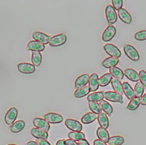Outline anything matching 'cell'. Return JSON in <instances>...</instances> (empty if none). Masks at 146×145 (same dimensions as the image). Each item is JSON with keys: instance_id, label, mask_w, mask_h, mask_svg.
Listing matches in <instances>:
<instances>
[{"instance_id": "obj_25", "label": "cell", "mask_w": 146, "mask_h": 145, "mask_svg": "<svg viewBox=\"0 0 146 145\" xmlns=\"http://www.w3.org/2000/svg\"><path fill=\"white\" fill-rule=\"evenodd\" d=\"M99 105H100V108H101L102 110H103L107 116H111L112 115L113 112V107L109 102L105 100H102V101L99 102Z\"/></svg>"}, {"instance_id": "obj_10", "label": "cell", "mask_w": 146, "mask_h": 145, "mask_svg": "<svg viewBox=\"0 0 146 145\" xmlns=\"http://www.w3.org/2000/svg\"><path fill=\"white\" fill-rule=\"evenodd\" d=\"M33 38L35 40V41L39 42L43 44H49L51 37L50 36L46 35L42 32H35L33 34Z\"/></svg>"}, {"instance_id": "obj_19", "label": "cell", "mask_w": 146, "mask_h": 145, "mask_svg": "<svg viewBox=\"0 0 146 145\" xmlns=\"http://www.w3.org/2000/svg\"><path fill=\"white\" fill-rule=\"evenodd\" d=\"M119 58L110 57L105 59L102 61V65L104 68L110 69L111 68H113V67H116V65L119 63Z\"/></svg>"}, {"instance_id": "obj_3", "label": "cell", "mask_w": 146, "mask_h": 145, "mask_svg": "<svg viewBox=\"0 0 146 145\" xmlns=\"http://www.w3.org/2000/svg\"><path fill=\"white\" fill-rule=\"evenodd\" d=\"M105 13L107 22L109 25H113L116 23L117 20V15L113 6H111V5L107 6L105 10Z\"/></svg>"}, {"instance_id": "obj_27", "label": "cell", "mask_w": 146, "mask_h": 145, "mask_svg": "<svg viewBox=\"0 0 146 145\" xmlns=\"http://www.w3.org/2000/svg\"><path fill=\"white\" fill-rule=\"evenodd\" d=\"M109 73L112 75V76H113V78H115L119 80L124 78V72L117 67H113L109 69Z\"/></svg>"}, {"instance_id": "obj_4", "label": "cell", "mask_w": 146, "mask_h": 145, "mask_svg": "<svg viewBox=\"0 0 146 145\" xmlns=\"http://www.w3.org/2000/svg\"><path fill=\"white\" fill-rule=\"evenodd\" d=\"M17 116H18V110L16 108L13 107V108L8 110V111L7 112L6 115H5V122H6L7 125H13L15 123V120H16Z\"/></svg>"}, {"instance_id": "obj_2", "label": "cell", "mask_w": 146, "mask_h": 145, "mask_svg": "<svg viewBox=\"0 0 146 145\" xmlns=\"http://www.w3.org/2000/svg\"><path fill=\"white\" fill-rule=\"evenodd\" d=\"M66 35L64 34V33H62V34L53 36L49 42V45L53 46V47H57V46L63 45L66 42Z\"/></svg>"}, {"instance_id": "obj_18", "label": "cell", "mask_w": 146, "mask_h": 145, "mask_svg": "<svg viewBox=\"0 0 146 145\" xmlns=\"http://www.w3.org/2000/svg\"><path fill=\"white\" fill-rule=\"evenodd\" d=\"M122 90L124 93L125 96L127 97L128 100H131L133 98H135V92H134L133 89L129 83L127 82H124L122 83Z\"/></svg>"}, {"instance_id": "obj_21", "label": "cell", "mask_w": 146, "mask_h": 145, "mask_svg": "<svg viewBox=\"0 0 146 145\" xmlns=\"http://www.w3.org/2000/svg\"><path fill=\"white\" fill-rule=\"evenodd\" d=\"M124 75L127 77V78L129 79L131 81L133 82H137L139 80V74L134 70L133 69L131 68H127L124 71Z\"/></svg>"}, {"instance_id": "obj_30", "label": "cell", "mask_w": 146, "mask_h": 145, "mask_svg": "<svg viewBox=\"0 0 146 145\" xmlns=\"http://www.w3.org/2000/svg\"><path fill=\"white\" fill-rule=\"evenodd\" d=\"M97 116L95 113H88L83 115V117L81 118V122L84 124H90L92 123L96 119Z\"/></svg>"}, {"instance_id": "obj_14", "label": "cell", "mask_w": 146, "mask_h": 145, "mask_svg": "<svg viewBox=\"0 0 146 145\" xmlns=\"http://www.w3.org/2000/svg\"><path fill=\"white\" fill-rule=\"evenodd\" d=\"M89 79L90 76L88 74H83V75L80 76L75 80L74 87H75L76 89L85 87L88 83V82H89Z\"/></svg>"}, {"instance_id": "obj_36", "label": "cell", "mask_w": 146, "mask_h": 145, "mask_svg": "<svg viewBox=\"0 0 146 145\" xmlns=\"http://www.w3.org/2000/svg\"><path fill=\"white\" fill-rule=\"evenodd\" d=\"M89 107L92 113H95L96 115H99L102 113V109L100 105L96 102H89Z\"/></svg>"}, {"instance_id": "obj_42", "label": "cell", "mask_w": 146, "mask_h": 145, "mask_svg": "<svg viewBox=\"0 0 146 145\" xmlns=\"http://www.w3.org/2000/svg\"><path fill=\"white\" fill-rule=\"evenodd\" d=\"M140 103L143 106H146V94L140 98Z\"/></svg>"}, {"instance_id": "obj_15", "label": "cell", "mask_w": 146, "mask_h": 145, "mask_svg": "<svg viewBox=\"0 0 146 145\" xmlns=\"http://www.w3.org/2000/svg\"><path fill=\"white\" fill-rule=\"evenodd\" d=\"M27 48L29 51L41 52L43 51L45 49V46L44 44L34 40L30 41V42L28 43V44H27Z\"/></svg>"}, {"instance_id": "obj_46", "label": "cell", "mask_w": 146, "mask_h": 145, "mask_svg": "<svg viewBox=\"0 0 146 145\" xmlns=\"http://www.w3.org/2000/svg\"><path fill=\"white\" fill-rule=\"evenodd\" d=\"M25 145H38V144L36 143V142H34V141H29Z\"/></svg>"}, {"instance_id": "obj_44", "label": "cell", "mask_w": 146, "mask_h": 145, "mask_svg": "<svg viewBox=\"0 0 146 145\" xmlns=\"http://www.w3.org/2000/svg\"><path fill=\"white\" fill-rule=\"evenodd\" d=\"M78 144H79V145H90L89 142L86 139L80 140L78 141Z\"/></svg>"}, {"instance_id": "obj_31", "label": "cell", "mask_w": 146, "mask_h": 145, "mask_svg": "<svg viewBox=\"0 0 146 145\" xmlns=\"http://www.w3.org/2000/svg\"><path fill=\"white\" fill-rule=\"evenodd\" d=\"M32 61L34 66L38 67L40 65L42 62V55L40 52L32 51Z\"/></svg>"}, {"instance_id": "obj_5", "label": "cell", "mask_w": 146, "mask_h": 145, "mask_svg": "<svg viewBox=\"0 0 146 145\" xmlns=\"http://www.w3.org/2000/svg\"><path fill=\"white\" fill-rule=\"evenodd\" d=\"M104 50L112 57L119 58L121 57V51L117 46L112 44H107L104 46Z\"/></svg>"}, {"instance_id": "obj_45", "label": "cell", "mask_w": 146, "mask_h": 145, "mask_svg": "<svg viewBox=\"0 0 146 145\" xmlns=\"http://www.w3.org/2000/svg\"><path fill=\"white\" fill-rule=\"evenodd\" d=\"M56 145H66L65 140H60L56 143Z\"/></svg>"}, {"instance_id": "obj_28", "label": "cell", "mask_w": 146, "mask_h": 145, "mask_svg": "<svg viewBox=\"0 0 146 145\" xmlns=\"http://www.w3.org/2000/svg\"><path fill=\"white\" fill-rule=\"evenodd\" d=\"M90 92V89L89 87V85H86L85 87H83L79 89H76L74 92V96L76 98H81L83 97L86 96L87 95H88Z\"/></svg>"}, {"instance_id": "obj_37", "label": "cell", "mask_w": 146, "mask_h": 145, "mask_svg": "<svg viewBox=\"0 0 146 145\" xmlns=\"http://www.w3.org/2000/svg\"><path fill=\"white\" fill-rule=\"evenodd\" d=\"M135 38L138 41L146 40V30H142L137 32L135 35Z\"/></svg>"}, {"instance_id": "obj_13", "label": "cell", "mask_w": 146, "mask_h": 145, "mask_svg": "<svg viewBox=\"0 0 146 145\" xmlns=\"http://www.w3.org/2000/svg\"><path fill=\"white\" fill-rule=\"evenodd\" d=\"M98 74L94 73L92 74L90 76L89 79V87L90 89V91L94 92V91H97L99 87V82H98Z\"/></svg>"}, {"instance_id": "obj_9", "label": "cell", "mask_w": 146, "mask_h": 145, "mask_svg": "<svg viewBox=\"0 0 146 145\" xmlns=\"http://www.w3.org/2000/svg\"><path fill=\"white\" fill-rule=\"evenodd\" d=\"M116 34V29L114 26L109 25L106 28L102 34V40L104 42H109L114 38Z\"/></svg>"}, {"instance_id": "obj_16", "label": "cell", "mask_w": 146, "mask_h": 145, "mask_svg": "<svg viewBox=\"0 0 146 145\" xmlns=\"http://www.w3.org/2000/svg\"><path fill=\"white\" fill-rule=\"evenodd\" d=\"M118 16L119 17L121 21L124 22L126 24H130L132 22V16L130 13L124 8H121L118 10Z\"/></svg>"}, {"instance_id": "obj_35", "label": "cell", "mask_w": 146, "mask_h": 145, "mask_svg": "<svg viewBox=\"0 0 146 145\" xmlns=\"http://www.w3.org/2000/svg\"><path fill=\"white\" fill-rule=\"evenodd\" d=\"M144 88L143 85L141 84V82H137L135 87V90H134V92H135V96L137 97V98H141L143 96V92H144Z\"/></svg>"}, {"instance_id": "obj_7", "label": "cell", "mask_w": 146, "mask_h": 145, "mask_svg": "<svg viewBox=\"0 0 146 145\" xmlns=\"http://www.w3.org/2000/svg\"><path fill=\"white\" fill-rule=\"evenodd\" d=\"M65 125L72 132H81L83 129V126L81 123H80V122L71 119H68L66 120Z\"/></svg>"}, {"instance_id": "obj_22", "label": "cell", "mask_w": 146, "mask_h": 145, "mask_svg": "<svg viewBox=\"0 0 146 145\" xmlns=\"http://www.w3.org/2000/svg\"><path fill=\"white\" fill-rule=\"evenodd\" d=\"M96 134H97V136H98V139L100 140L103 141V142H108L109 138H110L108 131H107L106 129L102 128L101 127H98V129H97Z\"/></svg>"}, {"instance_id": "obj_38", "label": "cell", "mask_w": 146, "mask_h": 145, "mask_svg": "<svg viewBox=\"0 0 146 145\" xmlns=\"http://www.w3.org/2000/svg\"><path fill=\"white\" fill-rule=\"evenodd\" d=\"M113 7L115 10H119L122 8L123 1L122 0H112Z\"/></svg>"}, {"instance_id": "obj_17", "label": "cell", "mask_w": 146, "mask_h": 145, "mask_svg": "<svg viewBox=\"0 0 146 145\" xmlns=\"http://www.w3.org/2000/svg\"><path fill=\"white\" fill-rule=\"evenodd\" d=\"M31 134L37 139L46 140L48 137V134L47 132L39 128H33L31 130Z\"/></svg>"}, {"instance_id": "obj_1", "label": "cell", "mask_w": 146, "mask_h": 145, "mask_svg": "<svg viewBox=\"0 0 146 145\" xmlns=\"http://www.w3.org/2000/svg\"><path fill=\"white\" fill-rule=\"evenodd\" d=\"M124 51L126 56L132 61H138L139 60V54L133 46L130 45V44H125L124 45Z\"/></svg>"}, {"instance_id": "obj_6", "label": "cell", "mask_w": 146, "mask_h": 145, "mask_svg": "<svg viewBox=\"0 0 146 145\" xmlns=\"http://www.w3.org/2000/svg\"><path fill=\"white\" fill-rule=\"evenodd\" d=\"M44 119L47 121L48 123L57 124L60 123L63 121V117L60 115V114L55 113H49L46 114L44 116Z\"/></svg>"}, {"instance_id": "obj_11", "label": "cell", "mask_w": 146, "mask_h": 145, "mask_svg": "<svg viewBox=\"0 0 146 145\" xmlns=\"http://www.w3.org/2000/svg\"><path fill=\"white\" fill-rule=\"evenodd\" d=\"M17 68H18L19 71L23 74H32L36 70L35 66L29 63H19Z\"/></svg>"}, {"instance_id": "obj_23", "label": "cell", "mask_w": 146, "mask_h": 145, "mask_svg": "<svg viewBox=\"0 0 146 145\" xmlns=\"http://www.w3.org/2000/svg\"><path fill=\"white\" fill-rule=\"evenodd\" d=\"M103 91H99V92H94L90 94L87 98L88 102H100L103 100L105 98V95H104Z\"/></svg>"}, {"instance_id": "obj_29", "label": "cell", "mask_w": 146, "mask_h": 145, "mask_svg": "<svg viewBox=\"0 0 146 145\" xmlns=\"http://www.w3.org/2000/svg\"><path fill=\"white\" fill-rule=\"evenodd\" d=\"M111 80H112V75L110 73H106L99 78V86L106 87L111 82Z\"/></svg>"}, {"instance_id": "obj_20", "label": "cell", "mask_w": 146, "mask_h": 145, "mask_svg": "<svg viewBox=\"0 0 146 145\" xmlns=\"http://www.w3.org/2000/svg\"><path fill=\"white\" fill-rule=\"evenodd\" d=\"M25 126V121H23L22 120H19L14 123L13 125H10V130L11 132L17 134V133L21 132L23 129H24Z\"/></svg>"}, {"instance_id": "obj_43", "label": "cell", "mask_w": 146, "mask_h": 145, "mask_svg": "<svg viewBox=\"0 0 146 145\" xmlns=\"http://www.w3.org/2000/svg\"><path fill=\"white\" fill-rule=\"evenodd\" d=\"M94 145H107L106 142H103V141L100 140H95L94 142Z\"/></svg>"}, {"instance_id": "obj_39", "label": "cell", "mask_w": 146, "mask_h": 145, "mask_svg": "<svg viewBox=\"0 0 146 145\" xmlns=\"http://www.w3.org/2000/svg\"><path fill=\"white\" fill-rule=\"evenodd\" d=\"M139 76L141 84L143 85L144 88H146V72L144 70H141Z\"/></svg>"}, {"instance_id": "obj_33", "label": "cell", "mask_w": 146, "mask_h": 145, "mask_svg": "<svg viewBox=\"0 0 146 145\" xmlns=\"http://www.w3.org/2000/svg\"><path fill=\"white\" fill-rule=\"evenodd\" d=\"M124 137L120 136H115L110 138L107 143L108 145H121L124 144Z\"/></svg>"}, {"instance_id": "obj_32", "label": "cell", "mask_w": 146, "mask_h": 145, "mask_svg": "<svg viewBox=\"0 0 146 145\" xmlns=\"http://www.w3.org/2000/svg\"><path fill=\"white\" fill-rule=\"evenodd\" d=\"M69 139L72 140L74 141H79L80 140L86 139V136L81 132H71L68 134Z\"/></svg>"}, {"instance_id": "obj_40", "label": "cell", "mask_w": 146, "mask_h": 145, "mask_svg": "<svg viewBox=\"0 0 146 145\" xmlns=\"http://www.w3.org/2000/svg\"><path fill=\"white\" fill-rule=\"evenodd\" d=\"M36 142L38 145H51V144L46 140L44 139H37Z\"/></svg>"}, {"instance_id": "obj_8", "label": "cell", "mask_w": 146, "mask_h": 145, "mask_svg": "<svg viewBox=\"0 0 146 145\" xmlns=\"http://www.w3.org/2000/svg\"><path fill=\"white\" fill-rule=\"evenodd\" d=\"M105 98L107 101L113 102L123 103V97L115 91H107L104 93Z\"/></svg>"}, {"instance_id": "obj_34", "label": "cell", "mask_w": 146, "mask_h": 145, "mask_svg": "<svg viewBox=\"0 0 146 145\" xmlns=\"http://www.w3.org/2000/svg\"><path fill=\"white\" fill-rule=\"evenodd\" d=\"M140 104V98L135 97V98L130 100L129 103L128 104L127 109L129 110H132V111L133 110H135L139 108Z\"/></svg>"}, {"instance_id": "obj_26", "label": "cell", "mask_w": 146, "mask_h": 145, "mask_svg": "<svg viewBox=\"0 0 146 145\" xmlns=\"http://www.w3.org/2000/svg\"><path fill=\"white\" fill-rule=\"evenodd\" d=\"M111 86H112L113 89L115 91V92L117 93L121 96L123 94V90H122V84L121 83L120 80L118 79L115 78H112L111 80Z\"/></svg>"}, {"instance_id": "obj_47", "label": "cell", "mask_w": 146, "mask_h": 145, "mask_svg": "<svg viewBox=\"0 0 146 145\" xmlns=\"http://www.w3.org/2000/svg\"><path fill=\"white\" fill-rule=\"evenodd\" d=\"M8 145H17V144H8Z\"/></svg>"}, {"instance_id": "obj_12", "label": "cell", "mask_w": 146, "mask_h": 145, "mask_svg": "<svg viewBox=\"0 0 146 145\" xmlns=\"http://www.w3.org/2000/svg\"><path fill=\"white\" fill-rule=\"evenodd\" d=\"M33 123L36 128L43 129L47 132L50 129V124L44 119L35 118L33 120Z\"/></svg>"}, {"instance_id": "obj_24", "label": "cell", "mask_w": 146, "mask_h": 145, "mask_svg": "<svg viewBox=\"0 0 146 145\" xmlns=\"http://www.w3.org/2000/svg\"><path fill=\"white\" fill-rule=\"evenodd\" d=\"M97 119H98V123L100 125V127L106 129L108 128L109 125V119L107 117V115L105 113H101L99 114Z\"/></svg>"}, {"instance_id": "obj_41", "label": "cell", "mask_w": 146, "mask_h": 145, "mask_svg": "<svg viewBox=\"0 0 146 145\" xmlns=\"http://www.w3.org/2000/svg\"><path fill=\"white\" fill-rule=\"evenodd\" d=\"M65 143H66V145H79L78 143L76 142V141H74L70 139L66 140Z\"/></svg>"}]
</instances>
